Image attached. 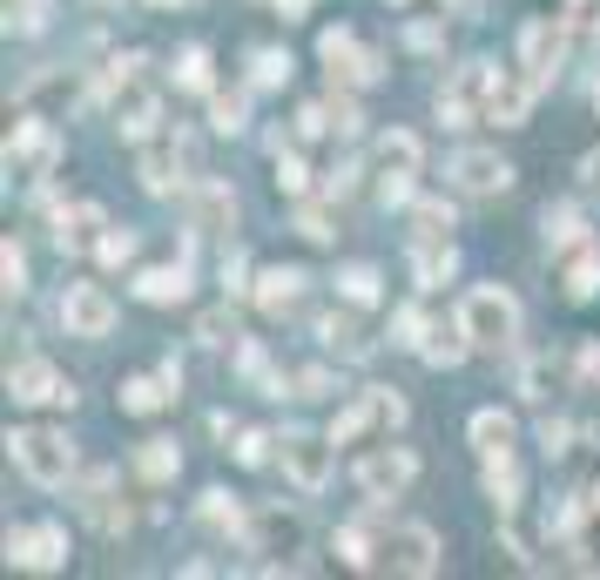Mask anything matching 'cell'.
<instances>
[{"label": "cell", "instance_id": "6da1fadb", "mask_svg": "<svg viewBox=\"0 0 600 580\" xmlns=\"http://www.w3.org/2000/svg\"><path fill=\"white\" fill-rule=\"evenodd\" d=\"M459 324H466L472 352H506L520 338V304H512V291H499V284H479V291H466Z\"/></svg>", "mask_w": 600, "mask_h": 580}, {"label": "cell", "instance_id": "7a4b0ae2", "mask_svg": "<svg viewBox=\"0 0 600 580\" xmlns=\"http://www.w3.org/2000/svg\"><path fill=\"white\" fill-rule=\"evenodd\" d=\"M8 452H14V466H21L34 486H68V479H74V446H68L61 433H48V426L8 433Z\"/></svg>", "mask_w": 600, "mask_h": 580}, {"label": "cell", "instance_id": "3957f363", "mask_svg": "<svg viewBox=\"0 0 600 580\" xmlns=\"http://www.w3.org/2000/svg\"><path fill=\"white\" fill-rule=\"evenodd\" d=\"M499 89V68L492 61H466L446 89H439V122L446 129H466V122H486V102Z\"/></svg>", "mask_w": 600, "mask_h": 580}, {"label": "cell", "instance_id": "277c9868", "mask_svg": "<svg viewBox=\"0 0 600 580\" xmlns=\"http://www.w3.org/2000/svg\"><path fill=\"white\" fill-rule=\"evenodd\" d=\"M560 61H567V28L553 21V14H540V21H527L520 28V81L540 95L547 81L560 74Z\"/></svg>", "mask_w": 600, "mask_h": 580}, {"label": "cell", "instance_id": "5b68a950", "mask_svg": "<svg viewBox=\"0 0 600 580\" xmlns=\"http://www.w3.org/2000/svg\"><path fill=\"white\" fill-rule=\"evenodd\" d=\"M61 324H68V338H109L115 330V297L102 284H68L61 291Z\"/></svg>", "mask_w": 600, "mask_h": 580}, {"label": "cell", "instance_id": "8992f818", "mask_svg": "<svg viewBox=\"0 0 600 580\" xmlns=\"http://www.w3.org/2000/svg\"><path fill=\"white\" fill-rule=\"evenodd\" d=\"M317 54L330 61V74L345 81V89H372V81H378V68H385L372 48H358V34H352V28H324Z\"/></svg>", "mask_w": 600, "mask_h": 580}, {"label": "cell", "instance_id": "52a82bcc", "mask_svg": "<svg viewBox=\"0 0 600 580\" xmlns=\"http://www.w3.org/2000/svg\"><path fill=\"white\" fill-rule=\"evenodd\" d=\"M378 553H385L391 573H411V580L439 573V533H433V527H398V533H385Z\"/></svg>", "mask_w": 600, "mask_h": 580}, {"label": "cell", "instance_id": "ba28073f", "mask_svg": "<svg viewBox=\"0 0 600 580\" xmlns=\"http://www.w3.org/2000/svg\"><path fill=\"white\" fill-rule=\"evenodd\" d=\"M8 567H28V573L68 567V533L61 527H14L8 533Z\"/></svg>", "mask_w": 600, "mask_h": 580}, {"label": "cell", "instance_id": "9c48e42d", "mask_svg": "<svg viewBox=\"0 0 600 580\" xmlns=\"http://www.w3.org/2000/svg\"><path fill=\"white\" fill-rule=\"evenodd\" d=\"M411 479H418V459H411L405 446H378V452H365V466H358V486L372 492V500H398Z\"/></svg>", "mask_w": 600, "mask_h": 580}, {"label": "cell", "instance_id": "30bf717a", "mask_svg": "<svg viewBox=\"0 0 600 580\" xmlns=\"http://www.w3.org/2000/svg\"><path fill=\"white\" fill-rule=\"evenodd\" d=\"M54 155H61V135H54L48 122H34V115H21V122H14V135H8V170H28V176H48V170H54Z\"/></svg>", "mask_w": 600, "mask_h": 580}, {"label": "cell", "instance_id": "8fae6325", "mask_svg": "<svg viewBox=\"0 0 600 580\" xmlns=\"http://www.w3.org/2000/svg\"><path fill=\"white\" fill-rule=\"evenodd\" d=\"M452 183L466 196H499V190H512V162L492 149H466V155H452Z\"/></svg>", "mask_w": 600, "mask_h": 580}, {"label": "cell", "instance_id": "7c38bea8", "mask_svg": "<svg viewBox=\"0 0 600 580\" xmlns=\"http://www.w3.org/2000/svg\"><path fill=\"white\" fill-rule=\"evenodd\" d=\"M8 391H14V405H74V391L61 385V372L48 358H21L8 372Z\"/></svg>", "mask_w": 600, "mask_h": 580}, {"label": "cell", "instance_id": "4fadbf2b", "mask_svg": "<svg viewBox=\"0 0 600 580\" xmlns=\"http://www.w3.org/2000/svg\"><path fill=\"white\" fill-rule=\"evenodd\" d=\"M243 540H250L256 553H297V547H304V520L284 513V507H256L250 527H243Z\"/></svg>", "mask_w": 600, "mask_h": 580}, {"label": "cell", "instance_id": "5bb4252c", "mask_svg": "<svg viewBox=\"0 0 600 580\" xmlns=\"http://www.w3.org/2000/svg\"><path fill=\"white\" fill-rule=\"evenodd\" d=\"M330 446L337 439H311V433H284V472L304 486V492H317L324 479H330Z\"/></svg>", "mask_w": 600, "mask_h": 580}, {"label": "cell", "instance_id": "9a60e30c", "mask_svg": "<svg viewBox=\"0 0 600 580\" xmlns=\"http://www.w3.org/2000/svg\"><path fill=\"white\" fill-rule=\"evenodd\" d=\"M102 236H109L102 203H74V210H61V223H54V243H61V251H102Z\"/></svg>", "mask_w": 600, "mask_h": 580}, {"label": "cell", "instance_id": "2e32d148", "mask_svg": "<svg viewBox=\"0 0 600 580\" xmlns=\"http://www.w3.org/2000/svg\"><path fill=\"white\" fill-rule=\"evenodd\" d=\"M183 162H190V142H183V135H169V142H155V149L142 155V190H149V196H169V190H176V183H183V176H176V170H183Z\"/></svg>", "mask_w": 600, "mask_h": 580}, {"label": "cell", "instance_id": "e0dca14e", "mask_svg": "<svg viewBox=\"0 0 600 580\" xmlns=\"http://www.w3.org/2000/svg\"><path fill=\"white\" fill-rule=\"evenodd\" d=\"M176 385H183V372H176V365H162V378H129V385H122V411L149 419V411H162L169 398H176Z\"/></svg>", "mask_w": 600, "mask_h": 580}, {"label": "cell", "instance_id": "ac0fdd59", "mask_svg": "<svg viewBox=\"0 0 600 580\" xmlns=\"http://www.w3.org/2000/svg\"><path fill=\"white\" fill-rule=\"evenodd\" d=\"M472 452L479 459H512V411H499V405H486V411H472Z\"/></svg>", "mask_w": 600, "mask_h": 580}, {"label": "cell", "instance_id": "d6986e66", "mask_svg": "<svg viewBox=\"0 0 600 580\" xmlns=\"http://www.w3.org/2000/svg\"><path fill=\"white\" fill-rule=\"evenodd\" d=\"M155 115H162L155 95H142L135 81H122V95H115V129H122L129 142H149V135H155Z\"/></svg>", "mask_w": 600, "mask_h": 580}, {"label": "cell", "instance_id": "ffe728a7", "mask_svg": "<svg viewBox=\"0 0 600 580\" xmlns=\"http://www.w3.org/2000/svg\"><path fill=\"white\" fill-rule=\"evenodd\" d=\"M372 162H378V176H418L425 149H418V135H411V129H391V135H378Z\"/></svg>", "mask_w": 600, "mask_h": 580}, {"label": "cell", "instance_id": "44dd1931", "mask_svg": "<svg viewBox=\"0 0 600 580\" xmlns=\"http://www.w3.org/2000/svg\"><path fill=\"white\" fill-rule=\"evenodd\" d=\"M527 109H533V89H527L520 74H499V89H492V102H486V122L520 129V122H527Z\"/></svg>", "mask_w": 600, "mask_h": 580}, {"label": "cell", "instance_id": "7402d4cb", "mask_svg": "<svg viewBox=\"0 0 600 580\" xmlns=\"http://www.w3.org/2000/svg\"><path fill=\"white\" fill-rule=\"evenodd\" d=\"M411 271H418V291H433V284H446L452 271H459V251L446 236H418V257H411Z\"/></svg>", "mask_w": 600, "mask_h": 580}, {"label": "cell", "instance_id": "603a6c76", "mask_svg": "<svg viewBox=\"0 0 600 580\" xmlns=\"http://www.w3.org/2000/svg\"><path fill=\"white\" fill-rule=\"evenodd\" d=\"M135 297H142V304H183V297H190V271H183V264H155V271L135 277Z\"/></svg>", "mask_w": 600, "mask_h": 580}, {"label": "cell", "instance_id": "cb8c5ba5", "mask_svg": "<svg viewBox=\"0 0 600 580\" xmlns=\"http://www.w3.org/2000/svg\"><path fill=\"white\" fill-rule=\"evenodd\" d=\"M297 291H304V271H264V277H256V304H264L271 317H284L291 304H297Z\"/></svg>", "mask_w": 600, "mask_h": 580}, {"label": "cell", "instance_id": "d4e9b609", "mask_svg": "<svg viewBox=\"0 0 600 580\" xmlns=\"http://www.w3.org/2000/svg\"><path fill=\"white\" fill-rule=\"evenodd\" d=\"M135 472H142L149 486L176 479V472H183V452H176V439H142V452H135Z\"/></svg>", "mask_w": 600, "mask_h": 580}, {"label": "cell", "instance_id": "484cf974", "mask_svg": "<svg viewBox=\"0 0 600 580\" xmlns=\"http://www.w3.org/2000/svg\"><path fill=\"white\" fill-rule=\"evenodd\" d=\"M190 216H196V230H223V223L236 216V196H230L223 183H196V196H190Z\"/></svg>", "mask_w": 600, "mask_h": 580}, {"label": "cell", "instance_id": "4316f807", "mask_svg": "<svg viewBox=\"0 0 600 580\" xmlns=\"http://www.w3.org/2000/svg\"><path fill=\"white\" fill-rule=\"evenodd\" d=\"M418 352H425V365H439V372H446V365H459V358L472 352V338H466V324H459V330L439 324V330H425V345H418Z\"/></svg>", "mask_w": 600, "mask_h": 580}, {"label": "cell", "instance_id": "83f0119b", "mask_svg": "<svg viewBox=\"0 0 600 580\" xmlns=\"http://www.w3.org/2000/svg\"><path fill=\"white\" fill-rule=\"evenodd\" d=\"M196 513H203L210 527H223V533H243V527H250V513L236 507V492H223V486L203 492V507H196Z\"/></svg>", "mask_w": 600, "mask_h": 580}, {"label": "cell", "instance_id": "f1b7e54d", "mask_svg": "<svg viewBox=\"0 0 600 580\" xmlns=\"http://www.w3.org/2000/svg\"><path fill=\"white\" fill-rule=\"evenodd\" d=\"M486 492L499 500V513H512V507H520V466H512V459H486Z\"/></svg>", "mask_w": 600, "mask_h": 580}, {"label": "cell", "instance_id": "f546056e", "mask_svg": "<svg viewBox=\"0 0 600 580\" xmlns=\"http://www.w3.org/2000/svg\"><path fill=\"white\" fill-rule=\"evenodd\" d=\"M372 426H378V419H372V405L358 398V405H345V411H337V419H330V439H337V446H358V439H365Z\"/></svg>", "mask_w": 600, "mask_h": 580}, {"label": "cell", "instance_id": "4dcf8cb0", "mask_svg": "<svg viewBox=\"0 0 600 580\" xmlns=\"http://www.w3.org/2000/svg\"><path fill=\"white\" fill-rule=\"evenodd\" d=\"M250 81H256V89L291 81V54H284V48H256V54H250Z\"/></svg>", "mask_w": 600, "mask_h": 580}, {"label": "cell", "instance_id": "1f68e13d", "mask_svg": "<svg viewBox=\"0 0 600 580\" xmlns=\"http://www.w3.org/2000/svg\"><path fill=\"white\" fill-rule=\"evenodd\" d=\"M317 338H324L330 352H365V338H358V324H352L345 311H330V317H317Z\"/></svg>", "mask_w": 600, "mask_h": 580}, {"label": "cell", "instance_id": "d6a6232c", "mask_svg": "<svg viewBox=\"0 0 600 580\" xmlns=\"http://www.w3.org/2000/svg\"><path fill=\"white\" fill-rule=\"evenodd\" d=\"M196 338H203V345H236V311H230V304L203 311V317H196Z\"/></svg>", "mask_w": 600, "mask_h": 580}, {"label": "cell", "instance_id": "836d02e7", "mask_svg": "<svg viewBox=\"0 0 600 580\" xmlns=\"http://www.w3.org/2000/svg\"><path fill=\"white\" fill-rule=\"evenodd\" d=\"M567 297H573V304L600 297V257H593V251H587V257H573V271H567Z\"/></svg>", "mask_w": 600, "mask_h": 580}, {"label": "cell", "instance_id": "e575fe53", "mask_svg": "<svg viewBox=\"0 0 600 580\" xmlns=\"http://www.w3.org/2000/svg\"><path fill=\"white\" fill-rule=\"evenodd\" d=\"M337 291H345V304H378V271L372 264H352L345 277H337Z\"/></svg>", "mask_w": 600, "mask_h": 580}, {"label": "cell", "instance_id": "d590c367", "mask_svg": "<svg viewBox=\"0 0 600 580\" xmlns=\"http://www.w3.org/2000/svg\"><path fill=\"white\" fill-rule=\"evenodd\" d=\"M176 89H210V48H183V61H176Z\"/></svg>", "mask_w": 600, "mask_h": 580}, {"label": "cell", "instance_id": "8d00e7d4", "mask_svg": "<svg viewBox=\"0 0 600 580\" xmlns=\"http://www.w3.org/2000/svg\"><path fill=\"white\" fill-rule=\"evenodd\" d=\"M540 223H547V243H553V251H580V216H573V210H547Z\"/></svg>", "mask_w": 600, "mask_h": 580}, {"label": "cell", "instance_id": "74e56055", "mask_svg": "<svg viewBox=\"0 0 600 580\" xmlns=\"http://www.w3.org/2000/svg\"><path fill=\"white\" fill-rule=\"evenodd\" d=\"M297 230H304L311 243H330V236H337V216H330L324 203H304V210H297Z\"/></svg>", "mask_w": 600, "mask_h": 580}, {"label": "cell", "instance_id": "f35d334b", "mask_svg": "<svg viewBox=\"0 0 600 580\" xmlns=\"http://www.w3.org/2000/svg\"><path fill=\"white\" fill-rule=\"evenodd\" d=\"M210 129H216V135H236V129H243V95H216V102H210Z\"/></svg>", "mask_w": 600, "mask_h": 580}, {"label": "cell", "instance_id": "ab89813d", "mask_svg": "<svg viewBox=\"0 0 600 580\" xmlns=\"http://www.w3.org/2000/svg\"><path fill=\"white\" fill-rule=\"evenodd\" d=\"M391 330H398L391 345H425V330H433V324H425V311H418V304H405V311L391 317Z\"/></svg>", "mask_w": 600, "mask_h": 580}, {"label": "cell", "instance_id": "60d3db41", "mask_svg": "<svg viewBox=\"0 0 600 580\" xmlns=\"http://www.w3.org/2000/svg\"><path fill=\"white\" fill-rule=\"evenodd\" d=\"M411 223H418V236H446V230H452V210H446V203H418Z\"/></svg>", "mask_w": 600, "mask_h": 580}, {"label": "cell", "instance_id": "b9f144b4", "mask_svg": "<svg viewBox=\"0 0 600 580\" xmlns=\"http://www.w3.org/2000/svg\"><path fill=\"white\" fill-rule=\"evenodd\" d=\"M365 405H372L378 426H405V398L398 391H365Z\"/></svg>", "mask_w": 600, "mask_h": 580}, {"label": "cell", "instance_id": "7bdbcfd3", "mask_svg": "<svg viewBox=\"0 0 600 580\" xmlns=\"http://www.w3.org/2000/svg\"><path fill=\"white\" fill-rule=\"evenodd\" d=\"M337 560H345V567H372V540L358 527H345V533H337Z\"/></svg>", "mask_w": 600, "mask_h": 580}, {"label": "cell", "instance_id": "ee69618b", "mask_svg": "<svg viewBox=\"0 0 600 580\" xmlns=\"http://www.w3.org/2000/svg\"><path fill=\"white\" fill-rule=\"evenodd\" d=\"M8 28H14V34H41V28H48V0H21V8L8 14Z\"/></svg>", "mask_w": 600, "mask_h": 580}, {"label": "cell", "instance_id": "f6af8a7d", "mask_svg": "<svg viewBox=\"0 0 600 580\" xmlns=\"http://www.w3.org/2000/svg\"><path fill=\"white\" fill-rule=\"evenodd\" d=\"M0 277H8V297H21V291H28V257L14 251V243L0 251Z\"/></svg>", "mask_w": 600, "mask_h": 580}, {"label": "cell", "instance_id": "bcb514c9", "mask_svg": "<svg viewBox=\"0 0 600 580\" xmlns=\"http://www.w3.org/2000/svg\"><path fill=\"white\" fill-rule=\"evenodd\" d=\"M304 183H311V170H304V162H297V155H284V149H277V190H291V196H304Z\"/></svg>", "mask_w": 600, "mask_h": 580}, {"label": "cell", "instance_id": "7dc6e473", "mask_svg": "<svg viewBox=\"0 0 600 580\" xmlns=\"http://www.w3.org/2000/svg\"><path fill=\"white\" fill-rule=\"evenodd\" d=\"M129 257H135V236L129 230H109L102 236V264H129Z\"/></svg>", "mask_w": 600, "mask_h": 580}, {"label": "cell", "instance_id": "c3c4849f", "mask_svg": "<svg viewBox=\"0 0 600 580\" xmlns=\"http://www.w3.org/2000/svg\"><path fill=\"white\" fill-rule=\"evenodd\" d=\"M236 459H243V466H264V459H271V439H264V433H236Z\"/></svg>", "mask_w": 600, "mask_h": 580}, {"label": "cell", "instance_id": "681fc988", "mask_svg": "<svg viewBox=\"0 0 600 580\" xmlns=\"http://www.w3.org/2000/svg\"><path fill=\"white\" fill-rule=\"evenodd\" d=\"M567 439H573V426H560V419H547V426H540V446H547V459H560V452H567Z\"/></svg>", "mask_w": 600, "mask_h": 580}, {"label": "cell", "instance_id": "f907efd6", "mask_svg": "<svg viewBox=\"0 0 600 580\" xmlns=\"http://www.w3.org/2000/svg\"><path fill=\"white\" fill-rule=\"evenodd\" d=\"M378 196L385 203H411V176H378Z\"/></svg>", "mask_w": 600, "mask_h": 580}, {"label": "cell", "instance_id": "816d5d0a", "mask_svg": "<svg viewBox=\"0 0 600 580\" xmlns=\"http://www.w3.org/2000/svg\"><path fill=\"white\" fill-rule=\"evenodd\" d=\"M330 391V372H297V398H324Z\"/></svg>", "mask_w": 600, "mask_h": 580}, {"label": "cell", "instance_id": "f5cc1de1", "mask_svg": "<svg viewBox=\"0 0 600 580\" xmlns=\"http://www.w3.org/2000/svg\"><path fill=\"white\" fill-rule=\"evenodd\" d=\"M580 378H587V385H600V345H587V352H580Z\"/></svg>", "mask_w": 600, "mask_h": 580}, {"label": "cell", "instance_id": "db71d44e", "mask_svg": "<svg viewBox=\"0 0 600 580\" xmlns=\"http://www.w3.org/2000/svg\"><path fill=\"white\" fill-rule=\"evenodd\" d=\"M527 398H547V365H527Z\"/></svg>", "mask_w": 600, "mask_h": 580}, {"label": "cell", "instance_id": "11a10c76", "mask_svg": "<svg viewBox=\"0 0 600 580\" xmlns=\"http://www.w3.org/2000/svg\"><path fill=\"white\" fill-rule=\"evenodd\" d=\"M271 8H277L284 21H297V14H311V0H271Z\"/></svg>", "mask_w": 600, "mask_h": 580}, {"label": "cell", "instance_id": "9f6ffc18", "mask_svg": "<svg viewBox=\"0 0 600 580\" xmlns=\"http://www.w3.org/2000/svg\"><path fill=\"white\" fill-rule=\"evenodd\" d=\"M155 8H190V0H155Z\"/></svg>", "mask_w": 600, "mask_h": 580}, {"label": "cell", "instance_id": "6f0895ef", "mask_svg": "<svg viewBox=\"0 0 600 580\" xmlns=\"http://www.w3.org/2000/svg\"><path fill=\"white\" fill-rule=\"evenodd\" d=\"M452 8H459V14H466V8H472V0H452Z\"/></svg>", "mask_w": 600, "mask_h": 580}]
</instances>
